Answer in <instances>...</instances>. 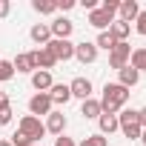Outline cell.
I'll use <instances>...</instances> for the list:
<instances>
[{
    "label": "cell",
    "mask_w": 146,
    "mask_h": 146,
    "mask_svg": "<svg viewBox=\"0 0 146 146\" xmlns=\"http://www.w3.org/2000/svg\"><path fill=\"white\" fill-rule=\"evenodd\" d=\"M129 100V89H123L120 83H106L103 86V98H100V109L103 115H117Z\"/></svg>",
    "instance_id": "6da1fadb"
},
{
    "label": "cell",
    "mask_w": 146,
    "mask_h": 146,
    "mask_svg": "<svg viewBox=\"0 0 146 146\" xmlns=\"http://www.w3.org/2000/svg\"><path fill=\"white\" fill-rule=\"evenodd\" d=\"M117 123H120V132H123V137H129V140H137V137H140V132H143L135 109H123V112L117 115Z\"/></svg>",
    "instance_id": "7a4b0ae2"
},
{
    "label": "cell",
    "mask_w": 146,
    "mask_h": 146,
    "mask_svg": "<svg viewBox=\"0 0 146 146\" xmlns=\"http://www.w3.org/2000/svg\"><path fill=\"white\" fill-rule=\"evenodd\" d=\"M17 132H23L26 137H32L35 143L46 135V126L40 123V117H35V115H23L20 117V126H17Z\"/></svg>",
    "instance_id": "3957f363"
},
{
    "label": "cell",
    "mask_w": 146,
    "mask_h": 146,
    "mask_svg": "<svg viewBox=\"0 0 146 146\" xmlns=\"http://www.w3.org/2000/svg\"><path fill=\"white\" fill-rule=\"evenodd\" d=\"M29 57H32V66H35L37 72H52V69H54V63H57V60H54V54H52L46 46H43V49L29 52Z\"/></svg>",
    "instance_id": "277c9868"
},
{
    "label": "cell",
    "mask_w": 146,
    "mask_h": 146,
    "mask_svg": "<svg viewBox=\"0 0 146 146\" xmlns=\"http://www.w3.org/2000/svg\"><path fill=\"white\" fill-rule=\"evenodd\" d=\"M52 98H49V92H37V95H32V100H29V112L35 115V117H40V115H52Z\"/></svg>",
    "instance_id": "5b68a950"
},
{
    "label": "cell",
    "mask_w": 146,
    "mask_h": 146,
    "mask_svg": "<svg viewBox=\"0 0 146 146\" xmlns=\"http://www.w3.org/2000/svg\"><path fill=\"white\" fill-rule=\"evenodd\" d=\"M129 57H132V46H129V43H117V46L109 52V66L120 72L123 66H129Z\"/></svg>",
    "instance_id": "8992f818"
},
{
    "label": "cell",
    "mask_w": 146,
    "mask_h": 146,
    "mask_svg": "<svg viewBox=\"0 0 146 146\" xmlns=\"http://www.w3.org/2000/svg\"><path fill=\"white\" fill-rule=\"evenodd\" d=\"M46 49L54 54V60H72L75 57V43L72 40H49Z\"/></svg>",
    "instance_id": "52a82bcc"
},
{
    "label": "cell",
    "mask_w": 146,
    "mask_h": 146,
    "mask_svg": "<svg viewBox=\"0 0 146 146\" xmlns=\"http://www.w3.org/2000/svg\"><path fill=\"white\" fill-rule=\"evenodd\" d=\"M49 32H52V40H69V35L75 32V23L69 17H54L49 23Z\"/></svg>",
    "instance_id": "ba28073f"
},
{
    "label": "cell",
    "mask_w": 146,
    "mask_h": 146,
    "mask_svg": "<svg viewBox=\"0 0 146 146\" xmlns=\"http://www.w3.org/2000/svg\"><path fill=\"white\" fill-rule=\"evenodd\" d=\"M115 23V15H109V12H103L100 6L95 9V12H89V26H95V29H100V32H109V26Z\"/></svg>",
    "instance_id": "9c48e42d"
},
{
    "label": "cell",
    "mask_w": 146,
    "mask_h": 146,
    "mask_svg": "<svg viewBox=\"0 0 146 146\" xmlns=\"http://www.w3.org/2000/svg\"><path fill=\"white\" fill-rule=\"evenodd\" d=\"M69 92H72V98L89 100V98H92V80H89V78H75V80L69 83Z\"/></svg>",
    "instance_id": "30bf717a"
},
{
    "label": "cell",
    "mask_w": 146,
    "mask_h": 146,
    "mask_svg": "<svg viewBox=\"0 0 146 146\" xmlns=\"http://www.w3.org/2000/svg\"><path fill=\"white\" fill-rule=\"evenodd\" d=\"M75 57H78L83 66H86V63H95V60H98V46L89 43V40H83V43L75 46Z\"/></svg>",
    "instance_id": "8fae6325"
},
{
    "label": "cell",
    "mask_w": 146,
    "mask_h": 146,
    "mask_svg": "<svg viewBox=\"0 0 146 146\" xmlns=\"http://www.w3.org/2000/svg\"><path fill=\"white\" fill-rule=\"evenodd\" d=\"M49 98H52V103H60V106H66V103L72 100V92H69V86H66V83H52V89H49Z\"/></svg>",
    "instance_id": "7c38bea8"
},
{
    "label": "cell",
    "mask_w": 146,
    "mask_h": 146,
    "mask_svg": "<svg viewBox=\"0 0 146 146\" xmlns=\"http://www.w3.org/2000/svg\"><path fill=\"white\" fill-rule=\"evenodd\" d=\"M117 15H120V20L132 23V20L140 15V6H137V0H123V3L117 6Z\"/></svg>",
    "instance_id": "4fadbf2b"
},
{
    "label": "cell",
    "mask_w": 146,
    "mask_h": 146,
    "mask_svg": "<svg viewBox=\"0 0 146 146\" xmlns=\"http://www.w3.org/2000/svg\"><path fill=\"white\" fill-rule=\"evenodd\" d=\"M43 126H46V132H52V135H63V129H66V115H63V112H52Z\"/></svg>",
    "instance_id": "5bb4252c"
},
{
    "label": "cell",
    "mask_w": 146,
    "mask_h": 146,
    "mask_svg": "<svg viewBox=\"0 0 146 146\" xmlns=\"http://www.w3.org/2000/svg\"><path fill=\"white\" fill-rule=\"evenodd\" d=\"M117 75H120V80H117V83H120L123 89H132V86H137V80H140V72H137V69H132V66H123Z\"/></svg>",
    "instance_id": "9a60e30c"
},
{
    "label": "cell",
    "mask_w": 146,
    "mask_h": 146,
    "mask_svg": "<svg viewBox=\"0 0 146 146\" xmlns=\"http://www.w3.org/2000/svg\"><path fill=\"white\" fill-rule=\"evenodd\" d=\"M129 32H132V23H126V20H115V23L109 26V35H112L117 43H126Z\"/></svg>",
    "instance_id": "2e32d148"
},
{
    "label": "cell",
    "mask_w": 146,
    "mask_h": 146,
    "mask_svg": "<svg viewBox=\"0 0 146 146\" xmlns=\"http://www.w3.org/2000/svg\"><path fill=\"white\" fill-rule=\"evenodd\" d=\"M29 37H32L35 43L46 46V43L52 40V32H49V23H35V26H32V32H29Z\"/></svg>",
    "instance_id": "e0dca14e"
},
{
    "label": "cell",
    "mask_w": 146,
    "mask_h": 146,
    "mask_svg": "<svg viewBox=\"0 0 146 146\" xmlns=\"http://www.w3.org/2000/svg\"><path fill=\"white\" fill-rule=\"evenodd\" d=\"M80 115H83L86 120H95V117H100V115H103V109H100V100H95V98L83 100V106H80Z\"/></svg>",
    "instance_id": "ac0fdd59"
},
{
    "label": "cell",
    "mask_w": 146,
    "mask_h": 146,
    "mask_svg": "<svg viewBox=\"0 0 146 146\" xmlns=\"http://www.w3.org/2000/svg\"><path fill=\"white\" fill-rule=\"evenodd\" d=\"M32 86L37 92H49L52 89V72H32Z\"/></svg>",
    "instance_id": "d6986e66"
},
{
    "label": "cell",
    "mask_w": 146,
    "mask_h": 146,
    "mask_svg": "<svg viewBox=\"0 0 146 146\" xmlns=\"http://www.w3.org/2000/svg\"><path fill=\"white\" fill-rule=\"evenodd\" d=\"M98 123H100V135H103V137L120 129V123H117V115H100V117H98Z\"/></svg>",
    "instance_id": "ffe728a7"
},
{
    "label": "cell",
    "mask_w": 146,
    "mask_h": 146,
    "mask_svg": "<svg viewBox=\"0 0 146 146\" xmlns=\"http://www.w3.org/2000/svg\"><path fill=\"white\" fill-rule=\"evenodd\" d=\"M6 123H12V103H9V98L0 92V126H6Z\"/></svg>",
    "instance_id": "44dd1931"
},
{
    "label": "cell",
    "mask_w": 146,
    "mask_h": 146,
    "mask_svg": "<svg viewBox=\"0 0 146 146\" xmlns=\"http://www.w3.org/2000/svg\"><path fill=\"white\" fill-rule=\"evenodd\" d=\"M129 66H132V69H137V72H143V69H146V49H143V46L132 52V57H129Z\"/></svg>",
    "instance_id": "7402d4cb"
},
{
    "label": "cell",
    "mask_w": 146,
    "mask_h": 146,
    "mask_svg": "<svg viewBox=\"0 0 146 146\" xmlns=\"http://www.w3.org/2000/svg\"><path fill=\"white\" fill-rule=\"evenodd\" d=\"M95 46H98V49H106V52H112V49L117 46V40H115L109 32H100V35H98V40H95Z\"/></svg>",
    "instance_id": "603a6c76"
},
{
    "label": "cell",
    "mask_w": 146,
    "mask_h": 146,
    "mask_svg": "<svg viewBox=\"0 0 146 146\" xmlns=\"http://www.w3.org/2000/svg\"><path fill=\"white\" fill-rule=\"evenodd\" d=\"M12 66H15V72H35V66H32V57H29V54H17V57L12 60Z\"/></svg>",
    "instance_id": "cb8c5ba5"
},
{
    "label": "cell",
    "mask_w": 146,
    "mask_h": 146,
    "mask_svg": "<svg viewBox=\"0 0 146 146\" xmlns=\"http://www.w3.org/2000/svg\"><path fill=\"white\" fill-rule=\"evenodd\" d=\"M32 9L40 12V15H52V12H57V3H52V0H35Z\"/></svg>",
    "instance_id": "d4e9b609"
},
{
    "label": "cell",
    "mask_w": 146,
    "mask_h": 146,
    "mask_svg": "<svg viewBox=\"0 0 146 146\" xmlns=\"http://www.w3.org/2000/svg\"><path fill=\"white\" fill-rule=\"evenodd\" d=\"M78 146H109V140H106V137L98 132V135H89V137H83Z\"/></svg>",
    "instance_id": "484cf974"
},
{
    "label": "cell",
    "mask_w": 146,
    "mask_h": 146,
    "mask_svg": "<svg viewBox=\"0 0 146 146\" xmlns=\"http://www.w3.org/2000/svg\"><path fill=\"white\" fill-rule=\"evenodd\" d=\"M12 78H15L12 60H3V57H0V80H12Z\"/></svg>",
    "instance_id": "4316f807"
},
{
    "label": "cell",
    "mask_w": 146,
    "mask_h": 146,
    "mask_svg": "<svg viewBox=\"0 0 146 146\" xmlns=\"http://www.w3.org/2000/svg\"><path fill=\"white\" fill-rule=\"evenodd\" d=\"M9 143H12V146H32L35 140H32V137H26L23 132H15V135L9 137Z\"/></svg>",
    "instance_id": "83f0119b"
},
{
    "label": "cell",
    "mask_w": 146,
    "mask_h": 146,
    "mask_svg": "<svg viewBox=\"0 0 146 146\" xmlns=\"http://www.w3.org/2000/svg\"><path fill=\"white\" fill-rule=\"evenodd\" d=\"M135 29H137V35L146 37V9H140V15L135 17Z\"/></svg>",
    "instance_id": "f1b7e54d"
},
{
    "label": "cell",
    "mask_w": 146,
    "mask_h": 146,
    "mask_svg": "<svg viewBox=\"0 0 146 146\" xmlns=\"http://www.w3.org/2000/svg\"><path fill=\"white\" fill-rule=\"evenodd\" d=\"M117 6H120L117 0H103V3H100V9H103V12H109V15H117Z\"/></svg>",
    "instance_id": "f546056e"
},
{
    "label": "cell",
    "mask_w": 146,
    "mask_h": 146,
    "mask_svg": "<svg viewBox=\"0 0 146 146\" xmlns=\"http://www.w3.org/2000/svg\"><path fill=\"white\" fill-rule=\"evenodd\" d=\"M54 146H78V143L72 140V137H66V135H57L54 137Z\"/></svg>",
    "instance_id": "4dcf8cb0"
},
{
    "label": "cell",
    "mask_w": 146,
    "mask_h": 146,
    "mask_svg": "<svg viewBox=\"0 0 146 146\" xmlns=\"http://www.w3.org/2000/svg\"><path fill=\"white\" fill-rule=\"evenodd\" d=\"M12 12V3H9V0H0V17H6Z\"/></svg>",
    "instance_id": "1f68e13d"
},
{
    "label": "cell",
    "mask_w": 146,
    "mask_h": 146,
    "mask_svg": "<svg viewBox=\"0 0 146 146\" xmlns=\"http://www.w3.org/2000/svg\"><path fill=\"white\" fill-rule=\"evenodd\" d=\"M72 6H75V0H60V3H57V9H60V12H69Z\"/></svg>",
    "instance_id": "d6a6232c"
},
{
    "label": "cell",
    "mask_w": 146,
    "mask_h": 146,
    "mask_svg": "<svg viewBox=\"0 0 146 146\" xmlns=\"http://www.w3.org/2000/svg\"><path fill=\"white\" fill-rule=\"evenodd\" d=\"M137 120H140V129H146V106L137 109Z\"/></svg>",
    "instance_id": "836d02e7"
},
{
    "label": "cell",
    "mask_w": 146,
    "mask_h": 146,
    "mask_svg": "<svg viewBox=\"0 0 146 146\" xmlns=\"http://www.w3.org/2000/svg\"><path fill=\"white\" fill-rule=\"evenodd\" d=\"M140 140H143V146H146V129H143V132H140Z\"/></svg>",
    "instance_id": "e575fe53"
},
{
    "label": "cell",
    "mask_w": 146,
    "mask_h": 146,
    "mask_svg": "<svg viewBox=\"0 0 146 146\" xmlns=\"http://www.w3.org/2000/svg\"><path fill=\"white\" fill-rule=\"evenodd\" d=\"M0 146H12V143H9V140H0Z\"/></svg>",
    "instance_id": "d590c367"
}]
</instances>
